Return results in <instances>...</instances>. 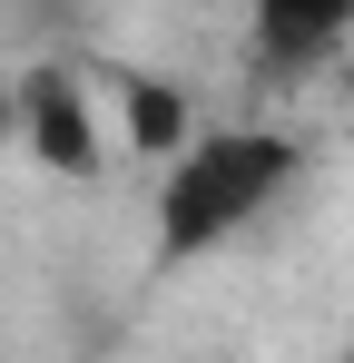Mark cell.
<instances>
[{"mask_svg": "<svg viewBox=\"0 0 354 363\" xmlns=\"http://www.w3.org/2000/svg\"><path fill=\"white\" fill-rule=\"evenodd\" d=\"M295 177V138L276 128H207L168 157V186H158V245L168 255H207L227 245L236 226H256Z\"/></svg>", "mask_w": 354, "mask_h": 363, "instance_id": "obj_1", "label": "cell"}, {"mask_svg": "<svg viewBox=\"0 0 354 363\" xmlns=\"http://www.w3.org/2000/svg\"><path fill=\"white\" fill-rule=\"evenodd\" d=\"M10 108H20V128H30V157L59 167V177H89V167L109 157V128H99V108H89L79 69H30Z\"/></svg>", "mask_w": 354, "mask_h": 363, "instance_id": "obj_2", "label": "cell"}, {"mask_svg": "<svg viewBox=\"0 0 354 363\" xmlns=\"http://www.w3.org/2000/svg\"><path fill=\"white\" fill-rule=\"evenodd\" d=\"M256 20V60H325L335 40L354 30V0H246Z\"/></svg>", "mask_w": 354, "mask_h": 363, "instance_id": "obj_3", "label": "cell"}, {"mask_svg": "<svg viewBox=\"0 0 354 363\" xmlns=\"http://www.w3.org/2000/svg\"><path fill=\"white\" fill-rule=\"evenodd\" d=\"M109 89H118V108H128V147H148V157H177V147H187V99H177L168 79L118 69Z\"/></svg>", "mask_w": 354, "mask_h": 363, "instance_id": "obj_4", "label": "cell"}, {"mask_svg": "<svg viewBox=\"0 0 354 363\" xmlns=\"http://www.w3.org/2000/svg\"><path fill=\"white\" fill-rule=\"evenodd\" d=\"M0 138H10V108H0Z\"/></svg>", "mask_w": 354, "mask_h": 363, "instance_id": "obj_5", "label": "cell"}, {"mask_svg": "<svg viewBox=\"0 0 354 363\" xmlns=\"http://www.w3.org/2000/svg\"><path fill=\"white\" fill-rule=\"evenodd\" d=\"M345 363H354V344H345Z\"/></svg>", "mask_w": 354, "mask_h": 363, "instance_id": "obj_6", "label": "cell"}]
</instances>
